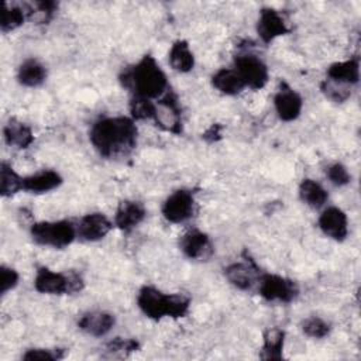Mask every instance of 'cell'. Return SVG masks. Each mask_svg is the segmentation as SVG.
Segmentation results:
<instances>
[{
    "label": "cell",
    "instance_id": "cell-1",
    "mask_svg": "<svg viewBox=\"0 0 361 361\" xmlns=\"http://www.w3.org/2000/svg\"><path fill=\"white\" fill-rule=\"evenodd\" d=\"M137 126L131 117H102L93 123L89 140L99 155L107 159L128 157L137 147Z\"/></svg>",
    "mask_w": 361,
    "mask_h": 361
},
{
    "label": "cell",
    "instance_id": "cell-2",
    "mask_svg": "<svg viewBox=\"0 0 361 361\" xmlns=\"http://www.w3.org/2000/svg\"><path fill=\"white\" fill-rule=\"evenodd\" d=\"M121 85L133 96L159 99L169 90L165 72L151 55H144L135 65L126 68L120 75Z\"/></svg>",
    "mask_w": 361,
    "mask_h": 361
},
{
    "label": "cell",
    "instance_id": "cell-3",
    "mask_svg": "<svg viewBox=\"0 0 361 361\" xmlns=\"http://www.w3.org/2000/svg\"><path fill=\"white\" fill-rule=\"evenodd\" d=\"M137 306L152 320L162 317L179 319L189 313L190 299L180 293H164L162 290L144 285L137 295Z\"/></svg>",
    "mask_w": 361,
    "mask_h": 361
},
{
    "label": "cell",
    "instance_id": "cell-4",
    "mask_svg": "<svg viewBox=\"0 0 361 361\" xmlns=\"http://www.w3.org/2000/svg\"><path fill=\"white\" fill-rule=\"evenodd\" d=\"M30 234L34 243L52 248H65L71 245L78 235L76 226L71 220L34 223L30 228Z\"/></svg>",
    "mask_w": 361,
    "mask_h": 361
},
{
    "label": "cell",
    "instance_id": "cell-5",
    "mask_svg": "<svg viewBox=\"0 0 361 361\" xmlns=\"http://www.w3.org/2000/svg\"><path fill=\"white\" fill-rule=\"evenodd\" d=\"M85 286L82 276L76 272H56L47 267H39L34 278V288L45 295H65L80 292Z\"/></svg>",
    "mask_w": 361,
    "mask_h": 361
},
{
    "label": "cell",
    "instance_id": "cell-6",
    "mask_svg": "<svg viewBox=\"0 0 361 361\" xmlns=\"http://www.w3.org/2000/svg\"><path fill=\"white\" fill-rule=\"evenodd\" d=\"M257 285L258 293L268 302L289 303L299 295V286L295 281L276 274H261Z\"/></svg>",
    "mask_w": 361,
    "mask_h": 361
},
{
    "label": "cell",
    "instance_id": "cell-7",
    "mask_svg": "<svg viewBox=\"0 0 361 361\" xmlns=\"http://www.w3.org/2000/svg\"><path fill=\"white\" fill-rule=\"evenodd\" d=\"M234 69L244 82L245 87L259 90L268 83V66L259 56L252 52L237 54L234 58Z\"/></svg>",
    "mask_w": 361,
    "mask_h": 361
},
{
    "label": "cell",
    "instance_id": "cell-8",
    "mask_svg": "<svg viewBox=\"0 0 361 361\" xmlns=\"http://www.w3.org/2000/svg\"><path fill=\"white\" fill-rule=\"evenodd\" d=\"M162 216L173 224L188 221L195 213V197L188 189H178L172 192L161 207Z\"/></svg>",
    "mask_w": 361,
    "mask_h": 361
},
{
    "label": "cell",
    "instance_id": "cell-9",
    "mask_svg": "<svg viewBox=\"0 0 361 361\" xmlns=\"http://www.w3.org/2000/svg\"><path fill=\"white\" fill-rule=\"evenodd\" d=\"M154 121L158 127L172 134L182 133V120H180V106L178 97L173 92L168 90L164 96L159 97L157 103V111Z\"/></svg>",
    "mask_w": 361,
    "mask_h": 361
},
{
    "label": "cell",
    "instance_id": "cell-10",
    "mask_svg": "<svg viewBox=\"0 0 361 361\" xmlns=\"http://www.w3.org/2000/svg\"><path fill=\"white\" fill-rule=\"evenodd\" d=\"M274 107L279 120L289 123L300 116L303 100L302 96L286 82H281L274 96Z\"/></svg>",
    "mask_w": 361,
    "mask_h": 361
},
{
    "label": "cell",
    "instance_id": "cell-11",
    "mask_svg": "<svg viewBox=\"0 0 361 361\" xmlns=\"http://www.w3.org/2000/svg\"><path fill=\"white\" fill-rule=\"evenodd\" d=\"M317 224L322 233L334 241L341 243L348 235V217L345 212L337 206L326 207L320 213Z\"/></svg>",
    "mask_w": 361,
    "mask_h": 361
},
{
    "label": "cell",
    "instance_id": "cell-12",
    "mask_svg": "<svg viewBox=\"0 0 361 361\" xmlns=\"http://www.w3.org/2000/svg\"><path fill=\"white\" fill-rule=\"evenodd\" d=\"M289 32V27L286 25L282 14L271 7H264L259 10L258 21H257V34L264 44L272 42L275 38L282 37Z\"/></svg>",
    "mask_w": 361,
    "mask_h": 361
},
{
    "label": "cell",
    "instance_id": "cell-13",
    "mask_svg": "<svg viewBox=\"0 0 361 361\" xmlns=\"http://www.w3.org/2000/svg\"><path fill=\"white\" fill-rule=\"evenodd\" d=\"M111 228H113V223L109 220V217L104 213L94 212V213L85 214L79 220L76 226V233L80 240L87 243H94V241L103 240L110 233Z\"/></svg>",
    "mask_w": 361,
    "mask_h": 361
},
{
    "label": "cell",
    "instance_id": "cell-14",
    "mask_svg": "<svg viewBox=\"0 0 361 361\" xmlns=\"http://www.w3.org/2000/svg\"><path fill=\"white\" fill-rule=\"evenodd\" d=\"M259 275V268L248 257L243 262H233L224 268L226 279L240 290H250L257 285Z\"/></svg>",
    "mask_w": 361,
    "mask_h": 361
},
{
    "label": "cell",
    "instance_id": "cell-15",
    "mask_svg": "<svg viewBox=\"0 0 361 361\" xmlns=\"http://www.w3.org/2000/svg\"><path fill=\"white\" fill-rule=\"evenodd\" d=\"M179 248L189 259H207L214 250L210 237L196 228L180 235Z\"/></svg>",
    "mask_w": 361,
    "mask_h": 361
},
{
    "label": "cell",
    "instance_id": "cell-16",
    "mask_svg": "<svg viewBox=\"0 0 361 361\" xmlns=\"http://www.w3.org/2000/svg\"><path fill=\"white\" fill-rule=\"evenodd\" d=\"M145 216L147 210L141 202L126 199L120 202L116 209L114 226L124 233H130L144 221Z\"/></svg>",
    "mask_w": 361,
    "mask_h": 361
},
{
    "label": "cell",
    "instance_id": "cell-17",
    "mask_svg": "<svg viewBox=\"0 0 361 361\" xmlns=\"http://www.w3.org/2000/svg\"><path fill=\"white\" fill-rule=\"evenodd\" d=\"M116 317L110 312L92 310L86 312L78 320V327L93 337H103L114 327Z\"/></svg>",
    "mask_w": 361,
    "mask_h": 361
},
{
    "label": "cell",
    "instance_id": "cell-18",
    "mask_svg": "<svg viewBox=\"0 0 361 361\" xmlns=\"http://www.w3.org/2000/svg\"><path fill=\"white\" fill-rule=\"evenodd\" d=\"M62 176L52 169H44L23 179V190L30 193H47L62 185Z\"/></svg>",
    "mask_w": 361,
    "mask_h": 361
},
{
    "label": "cell",
    "instance_id": "cell-19",
    "mask_svg": "<svg viewBox=\"0 0 361 361\" xmlns=\"http://www.w3.org/2000/svg\"><path fill=\"white\" fill-rule=\"evenodd\" d=\"M3 138L7 145L25 149L32 144L34 134L31 127L25 123L17 118H10L3 127Z\"/></svg>",
    "mask_w": 361,
    "mask_h": 361
},
{
    "label": "cell",
    "instance_id": "cell-20",
    "mask_svg": "<svg viewBox=\"0 0 361 361\" xmlns=\"http://www.w3.org/2000/svg\"><path fill=\"white\" fill-rule=\"evenodd\" d=\"M326 73L327 79L354 86L360 82V61L358 58H350L345 61L334 62L327 68Z\"/></svg>",
    "mask_w": 361,
    "mask_h": 361
},
{
    "label": "cell",
    "instance_id": "cell-21",
    "mask_svg": "<svg viewBox=\"0 0 361 361\" xmlns=\"http://www.w3.org/2000/svg\"><path fill=\"white\" fill-rule=\"evenodd\" d=\"M212 86L223 94L235 96L245 87L234 68H221L212 76Z\"/></svg>",
    "mask_w": 361,
    "mask_h": 361
},
{
    "label": "cell",
    "instance_id": "cell-22",
    "mask_svg": "<svg viewBox=\"0 0 361 361\" xmlns=\"http://www.w3.org/2000/svg\"><path fill=\"white\" fill-rule=\"evenodd\" d=\"M47 79V68L35 58L25 59L17 71V80L25 87L41 86Z\"/></svg>",
    "mask_w": 361,
    "mask_h": 361
},
{
    "label": "cell",
    "instance_id": "cell-23",
    "mask_svg": "<svg viewBox=\"0 0 361 361\" xmlns=\"http://www.w3.org/2000/svg\"><path fill=\"white\" fill-rule=\"evenodd\" d=\"M169 65L173 71L180 73H188L195 66V56L190 51V47L188 41L178 39L171 45L169 54H168Z\"/></svg>",
    "mask_w": 361,
    "mask_h": 361
},
{
    "label": "cell",
    "instance_id": "cell-24",
    "mask_svg": "<svg viewBox=\"0 0 361 361\" xmlns=\"http://www.w3.org/2000/svg\"><path fill=\"white\" fill-rule=\"evenodd\" d=\"M285 331L279 327H271L264 333L259 358L262 360H282L283 358Z\"/></svg>",
    "mask_w": 361,
    "mask_h": 361
},
{
    "label": "cell",
    "instance_id": "cell-25",
    "mask_svg": "<svg viewBox=\"0 0 361 361\" xmlns=\"http://www.w3.org/2000/svg\"><path fill=\"white\" fill-rule=\"evenodd\" d=\"M299 197L300 200L312 209L323 207L329 200L327 190L314 179L306 178L299 185Z\"/></svg>",
    "mask_w": 361,
    "mask_h": 361
},
{
    "label": "cell",
    "instance_id": "cell-26",
    "mask_svg": "<svg viewBox=\"0 0 361 361\" xmlns=\"http://www.w3.org/2000/svg\"><path fill=\"white\" fill-rule=\"evenodd\" d=\"M23 176H20L7 162L0 164V195L8 197L23 190Z\"/></svg>",
    "mask_w": 361,
    "mask_h": 361
},
{
    "label": "cell",
    "instance_id": "cell-27",
    "mask_svg": "<svg viewBox=\"0 0 361 361\" xmlns=\"http://www.w3.org/2000/svg\"><path fill=\"white\" fill-rule=\"evenodd\" d=\"M140 341L137 338H123L116 337L111 341H109L104 347V355L106 358H126L130 354L140 350Z\"/></svg>",
    "mask_w": 361,
    "mask_h": 361
},
{
    "label": "cell",
    "instance_id": "cell-28",
    "mask_svg": "<svg viewBox=\"0 0 361 361\" xmlns=\"http://www.w3.org/2000/svg\"><path fill=\"white\" fill-rule=\"evenodd\" d=\"M21 7L24 8L27 18L34 20V21L41 23V24H45L54 17V14L58 8V4L55 1H45L44 0V1L24 3Z\"/></svg>",
    "mask_w": 361,
    "mask_h": 361
},
{
    "label": "cell",
    "instance_id": "cell-29",
    "mask_svg": "<svg viewBox=\"0 0 361 361\" xmlns=\"http://www.w3.org/2000/svg\"><path fill=\"white\" fill-rule=\"evenodd\" d=\"M27 16L23 7L20 6H10L8 3H3L1 17H0V28L3 32H10L20 25L24 24Z\"/></svg>",
    "mask_w": 361,
    "mask_h": 361
},
{
    "label": "cell",
    "instance_id": "cell-30",
    "mask_svg": "<svg viewBox=\"0 0 361 361\" xmlns=\"http://www.w3.org/2000/svg\"><path fill=\"white\" fill-rule=\"evenodd\" d=\"M157 103L151 99L133 96L130 100V113L133 120H154Z\"/></svg>",
    "mask_w": 361,
    "mask_h": 361
},
{
    "label": "cell",
    "instance_id": "cell-31",
    "mask_svg": "<svg viewBox=\"0 0 361 361\" xmlns=\"http://www.w3.org/2000/svg\"><path fill=\"white\" fill-rule=\"evenodd\" d=\"M320 90L329 100L334 103H344L351 96V86L327 78L320 83Z\"/></svg>",
    "mask_w": 361,
    "mask_h": 361
},
{
    "label": "cell",
    "instance_id": "cell-32",
    "mask_svg": "<svg viewBox=\"0 0 361 361\" xmlns=\"http://www.w3.org/2000/svg\"><path fill=\"white\" fill-rule=\"evenodd\" d=\"M300 329L307 337L324 338L326 336H329L331 326L329 322H326L324 319H322L319 316H310V317H306L305 320H302Z\"/></svg>",
    "mask_w": 361,
    "mask_h": 361
},
{
    "label": "cell",
    "instance_id": "cell-33",
    "mask_svg": "<svg viewBox=\"0 0 361 361\" xmlns=\"http://www.w3.org/2000/svg\"><path fill=\"white\" fill-rule=\"evenodd\" d=\"M65 355H66L65 348H30L21 355V358L25 361H34V360L58 361L65 358Z\"/></svg>",
    "mask_w": 361,
    "mask_h": 361
},
{
    "label": "cell",
    "instance_id": "cell-34",
    "mask_svg": "<svg viewBox=\"0 0 361 361\" xmlns=\"http://www.w3.org/2000/svg\"><path fill=\"white\" fill-rule=\"evenodd\" d=\"M326 176L334 186H345L351 182V173L341 162H333L326 168Z\"/></svg>",
    "mask_w": 361,
    "mask_h": 361
},
{
    "label": "cell",
    "instance_id": "cell-35",
    "mask_svg": "<svg viewBox=\"0 0 361 361\" xmlns=\"http://www.w3.org/2000/svg\"><path fill=\"white\" fill-rule=\"evenodd\" d=\"M0 276H1V282H0V285H1V289H0L1 295H6L8 290L14 289L17 286L18 281H20L18 272L14 268L6 267V265H1Z\"/></svg>",
    "mask_w": 361,
    "mask_h": 361
}]
</instances>
